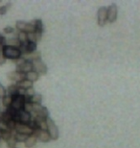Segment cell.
<instances>
[{
  "instance_id": "obj_16",
  "label": "cell",
  "mask_w": 140,
  "mask_h": 148,
  "mask_svg": "<svg viewBox=\"0 0 140 148\" xmlns=\"http://www.w3.org/2000/svg\"><path fill=\"white\" fill-rule=\"evenodd\" d=\"M18 87H17L16 84H13V85H10L9 87L7 88L6 90V94H9L11 96H14L16 94H18Z\"/></svg>"
},
{
  "instance_id": "obj_25",
  "label": "cell",
  "mask_w": 140,
  "mask_h": 148,
  "mask_svg": "<svg viewBox=\"0 0 140 148\" xmlns=\"http://www.w3.org/2000/svg\"><path fill=\"white\" fill-rule=\"evenodd\" d=\"M16 38H18L19 41L21 43H25V42H27V41H28V34L24 33V32H18V33H17Z\"/></svg>"
},
{
  "instance_id": "obj_12",
  "label": "cell",
  "mask_w": 140,
  "mask_h": 148,
  "mask_svg": "<svg viewBox=\"0 0 140 148\" xmlns=\"http://www.w3.org/2000/svg\"><path fill=\"white\" fill-rule=\"evenodd\" d=\"M33 117L32 114L29 112H26L24 111H21L18 112V117H17V123H23V124H29L32 121Z\"/></svg>"
},
{
  "instance_id": "obj_17",
  "label": "cell",
  "mask_w": 140,
  "mask_h": 148,
  "mask_svg": "<svg viewBox=\"0 0 140 148\" xmlns=\"http://www.w3.org/2000/svg\"><path fill=\"white\" fill-rule=\"evenodd\" d=\"M41 37H42V34L37 33V32H34V33H29L28 34V41L37 43L38 41L40 40Z\"/></svg>"
},
{
  "instance_id": "obj_19",
  "label": "cell",
  "mask_w": 140,
  "mask_h": 148,
  "mask_svg": "<svg viewBox=\"0 0 140 148\" xmlns=\"http://www.w3.org/2000/svg\"><path fill=\"white\" fill-rule=\"evenodd\" d=\"M25 78L27 80H29L30 82L34 83V82L38 81V78H40V74L37 73L36 71H34V70H32V71H30V72H28L27 74H26Z\"/></svg>"
},
{
  "instance_id": "obj_27",
  "label": "cell",
  "mask_w": 140,
  "mask_h": 148,
  "mask_svg": "<svg viewBox=\"0 0 140 148\" xmlns=\"http://www.w3.org/2000/svg\"><path fill=\"white\" fill-rule=\"evenodd\" d=\"M9 6H11V3H8L7 5H4V6H1V7H0V16H4V14L7 13Z\"/></svg>"
},
{
  "instance_id": "obj_28",
  "label": "cell",
  "mask_w": 140,
  "mask_h": 148,
  "mask_svg": "<svg viewBox=\"0 0 140 148\" xmlns=\"http://www.w3.org/2000/svg\"><path fill=\"white\" fill-rule=\"evenodd\" d=\"M6 95V88H4L1 83H0V98H3Z\"/></svg>"
},
{
  "instance_id": "obj_18",
  "label": "cell",
  "mask_w": 140,
  "mask_h": 148,
  "mask_svg": "<svg viewBox=\"0 0 140 148\" xmlns=\"http://www.w3.org/2000/svg\"><path fill=\"white\" fill-rule=\"evenodd\" d=\"M32 23H33V25H34V27H35V32L42 34V32H43L42 21H41L40 19H35L34 21H32Z\"/></svg>"
},
{
  "instance_id": "obj_15",
  "label": "cell",
  "mask_w": 140,
  "mask_h": 148,
  "mask_svg": "<svg viewBox=\"0 0 140 148\" xmlns=\"http://www.w3.org/2000/svg\"><path fill=\"white\" fill-rule=\"evenodd\" d=\"M6 45L8 46H13V47H16V48H19L20 45H21V42L19 41V40L16 37L14 38H10L6 40Z\"/></svg>"
},
{
  "instance_id": "obj_24",
  "label": "cell",
  "mask_w": 140,
  "mask_h": 148,
  "mask_svg": "<svg viewBox=\"0 0 140 148\" xmlns=\"http://www.w3.org/2000/svg\"><path fill=\"white\" fill-rule=\"evenodd\" d=\"M28 137L29 136L19 134V133H16V132L14 133V140H16V143H25Z\"/></svg>"
},
{
  "instance_id": "obj_11",
  "label": "cell",
  "mask_w": 140,
  "mask_h": 148,
  "mask_svg": "<svg viewBox=\"0 0 140 148\" xmlns=\"http://www.w3.org/2000/svg\"><path fill=\"white\" fill-rule=\"evenodd\" d=\"M33 135H35L37 140L41 141V143H48V141L51 140L50 136L48 133H47L46 130H37V131L34 132Z\"/></svg>"
},
{
  "instance_id": "obj_33",
  "label": "cell",
  "mask_w": 140,
  "mask_h": 148,
  "mask_svg": "<svg viewBox=\"0 0 140 148\" xmlns=\"http://www.w3.org/2000/svg\"><path fill=\"white\" fill-rule=\"evenodd\" d=\"M13 148H17V147H13Z\"/></svg>"
},
{
  "instance_id": "obj_22",
  "label": "cell",
  "mask_w": 140,
  "mask_h": 148,
  "mask_svg": "<svg viewBox=\"0 0 140 148\" xmlns=\"http://www.w3.org/2000/svg\"><path fill=\"white\" fill-rule=\"evenodd\" d=\"M14 136V133L12 131H0V140H3L4 141H7Z\"/></svg>"
},
{
  "instance_id": "obj_26",
  "label": "cell",
  "mask_w": 140,
  "mask_h": 148,
  "mask_svg": "<svg viewBox=\"0 0 140 148\" xmlns=\"http://www.w3.org/2000/svg\"><path fill=\"white\" fill-rule=\"evenodd\" d=\"M16 140H14V136L12 137L10 140H9L8 141H7V145H8V147L9 148H13V147H16Z\"/></svg>"
},
{
  "instance_id": "obj_3",
  "label": "cell",
  "mask_w": 140,
  "mask_h": 148,
  "mask_svg": "<svg viewBox=\"0 0 140 148\" xmlns=\"http://www.w3.org/2000/svg\"><path fill=\"white\" fill-rule=\"evenodd\" d=\"M46 131L49 134L51 140H56L59 138V128L50 117L46 119Z\"/></svg>"
},
{
  "instance_id": "obj_30",
  "label": "cell",
  "mask_w": 140,
  "mask_h": 148,
  "mask_svg": "<svg viewBox=\"0 0 140 148\" xmlns=\"http://www.w3.org/2000/svg\"><path fill=\"white\" fill-rule=\"evenodd\" d=\"M6 40H7V38L3 36L2 34H0V44H1V45H3V46L6 45Z\"/></svg>"
},
{
  "instance_id": "obj_14",
  "label": "cell",
  "mask_w": 140,
  "mask_h": 148,
  "mask_svg": "<svg viewBox=\"0 0 140 148\" xmlns=\"http://www.w3.org/2000/svg\"><path fill=\"white\" fill-rule=\"evenodd\" d=\"M16 85H17V87H18V88L23 90H29V88H33V83L30 82L29 80H27L26 78L24 80H22L21 82L17 83Z\"/></svg>"
},
{
  "instance_id": "obj_1",
  "label": "cell",
  "mask_w": 140,
  "mask_h": 148,
  "mask_svg": "<svg viewBox=\"0 0 140 148\" xmlns=\"http://www.w3.org/2000/svg\"><path fill=\"white\" fill-rule=\"evenodd\" d=\"M2 54L5 57V59L7 60H13V61H16L18 59L21 58V51H20L19 48H16V47H13V46H8L5 45L2 49Z\"/></svg>"
},
{
  "instance_id": "obj_2",
  "label": "cell",
  "mask_w": 140,
  "mask_h": 148,
  "mask_svg": "<svg viewBox=\"0 0 140 148\" xmlns=\"http://www.w3.org/2000/svg\"><path fill=\"white\" fill-rule=\"evenodd\" d=\"M14 63L16 64V71H18L22 74H27L28 72L33 70V64L32 62L25 61L23 58H20L18 60L14 61Z\"/></svg>"
},
{
  "instance_id": "obj_31",
  "label": "cell",
  "mask_w": 140,
  "mask_h": 148,
  "mask_svg": "<svg viewBox=\"0 0 140 148\" xmlns=\"http://www.w3.org/2000/svg\"><path fill=\"white\" fill-rule=\"evenodd\" d=\"M6 63V59H5V57L3 56V54H2V52L0 53V66H2V64H4Z\"/></svg>"
},
{
  "instance_id": "obj_13",
  "label": "cell",
  "mask_w": 140,
  "mask_h": 148,
  "mask_svg": "<svg viewBox=\"0 0 140 148\" xmlns=\"http://www.w3.org/2000/svg\"><path fill=\"white\" fill-rule=\"evenodd\" d=\"M8 78L9 80H11L12 82L17 84V83L21 82L22 80L25 79V74H22L18 71H16V70H14V71H12L8 74Z\"/></svg>"
},
{
  "instance_id": "obj_4",
  "label": "cell",
  "mask_w": 140,
  "mask_h": 148,
  "mask_svg": "<svg viewBox=\"0 0 140 148\" xmlns=\"http://www.w3.org/2000/svg\"><path fill=\"white\" fill-rule=\"evenodd\" d=\"M25 105V97L21 94H16L13 96V103H12L11 108L16 112H21L23 111Z\"/></svg>"
},
{
  "instance_id": "obj_23",
  "label": "cell",
  "mask_w": 140,
  "mask_h": 148,
  "mask_svg": "<svg viewBox=\"0 0 140 148\" xmlns=\"http://www.w3.org/2000/svg\"><path fill=\"white\" fill-rule=\"evenodd\" d=\"M41 101H42V96H41V94L38 93H35L30 98V102L32 104H41Z\"/></svg>"
},
{
  "instance_id": "obj_29",
  "label": "cell",
  "mask_w": 140,
  "mask_h": 148,
  "mask_svg": "<svg viewBox=\"0 0 140 148\" xmlns=\"http://www.w3.org/2000/svg\"><path fill=\"white\" fill-rule=\"evenodd\" d=\"M3 31H4V33L6 34H12L14 32V29L13 27H11V26H7V27H5L3 29Z\"/></svg>"
},
{
  "instance_id": "obj_10",
  "label": "cell",
  "mask_w": 140,
  "mask_h": 148,
  "mask_svg": "<svg viewBox=\"0 0 140 148\" xmlns=\"http://www.w3.org/2000/svg\"><path fill=\"white\" fill-rule=\"evenodd\" d=\"M117 14H118V8L116 4H111L108 8V21L113 23L117 19Z\"/></svg>"
},
{
  "instance_id": "obj_5",
  "label": "cell",
  "mask_w": 140,
  "mask_h": 148,
  "mask_svg": "<svg viewBox=\"0 0 140 148\" xmlns=\"http://www.w3.org/2000/svg\"><path fill=\"white\" fill-rule=\"evenodd\" d=\"M16 30H18V32H24L26 34L34 33L35 32V27L32 22H25L18 20L16 23Z\"/></svg>"
},
{
  "instance_id": "obj_8",
  "label": "cell",
  "mask_w": 140,
  "mask_h": 148,
  "mask_svg": "<svg viewBox=\"0 0 140 148\" xmlns=\"http://www.w3.org/2000/svg\"><path fill=\"white\" fill-rule=\"evenodd\" d=\"M19 49H20V51H21L22 55L31 54V53H34L37 51V43L27 41V42H25V43H21Z\"/></svg>"
},
{
  "instance_id": "obj_21",
  "label": "cell",
  "mask_w": 140,
  "mask_h": 148,
  "mask_svg": "<svg viewBox=\"0 0 140 148\" xmlns=\"http://www.w3.org/2000/svg\"><path fill=\"white\" fill-rule=\"evenodd\" d=\"M12 103H13V96L9 95V94H6L2 98V104L6 109L10 108L12 106Z\"/></svg>"
},
{
  "instance_id": "obj_6",
  "label": "cell",
  "mask_w": 140,
  "mask_h": 148,
  "mask_svg": "<svg viewBox=\"0 0 140 148\" xmlns=\"http://www.w3.org/2000/svg\"><path fill=\"white\" fill-rule=\"evenodd\" d=\"M32 64H33V70L38 73L40 75H45L47 73V66L41 61V59H38V60L32 62Z\"/></svg>"
},
{
  "instance_id": "obj_32",
  "label": "cell",
  "mask_w": 140,
  "mask_h": 148,
  "mask_svg": "<svg viewBox=\"0 0 140 148\" xmlns=\"http://www.w3.org/2000/svg\"><path fill=\"white\" fill-rule=\"evenodd\" d=\"M3 47H4V46H3V45H1V44H0V53L2 52V49H3Z\"/></svg>"
},
{
  "instance_id": "obj_7",
  "label": "cell",
  "mask_w": 140,
  "mask_h": 148,
  "mask_svg": "<svg viewBox=\"0 0 140 148\" xmlns=\"http://www.w3.org/2000/svg\"><path fill=\"white\" fill-rule=\"evenodd\" d=\"M14 132L26 136H31L34 134V130L29 126V124L23 123H16V126H14Z\"/></svg>"
},
{
  "instance_id": "obj_9",
  "label": "cell",
  "mask_w": 140,
  "mask_h": 148,
  "mask_svg": "<svg viewBox=\"0 0 140 148\" xmlns=\"http://www.w3.org/2000/svg\"><path fill=\"white\" fill-rule=\"evenodd\" d=\"M98 16V25L104 26L108 21V8L107 7H100L97 13Z\"/></svg>"
},
{
  "instance_id": "obj_20",
  "label": "cell",
  "mask_w": 140,
  "mask_h": 148,
  "mask_svg": "<svg viewBox=\"0 0 140 148\" xmlns=\"http://www.w3.org/2000/svg\"><path fill=\"white\" fill-rule=\"evenodd\" d=\"M37 138H36V136L35 135H31V136H29V137L27 138V140H26V141L24 143L25 144V146L27 147V148H31L35 145L36 143H37Z\"/></svg>"
}]
</instances>
